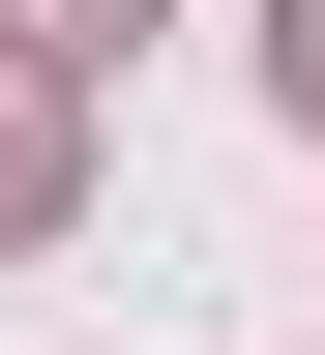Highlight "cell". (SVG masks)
<instances>
[{
    "label": "cell",
    "mask_w": 325,
    "mask_h": 355,
    "mask_svg": "<svg viewBox=\"0 0 325 355\" xmlns=\"http://www.w3.org/2000/svg\"><path fill=\"white\" fill-rule=\"evenodd\" d=\"M89 60H30V30H0V237H60V178H89V119H60Z\"/></svg>",
    "instance_id": "6da1fadb"
},
{
    "label": "cell",
    "mask_w": 325,
    "mask_h": 355,
    "mask_svg": "<svg viewBox=\"0 0 325 355\" xmlns=\"http://www.w3.org/2000/svg\"><path fill=\"white\" fill-rule=\"evenodd\" d=\"M0 30H30V60H118V30H148V0H0Z\"/></svg>",
    "instance_id": "7a4b0ae2"
},
{
    "label": "cell",
    "mask_w": 325,
    "mask_h": 355,
    "mask_svg": "<svg viewBox=\"0 0 325 355\" xmlns=\"http://www.w3.org/2000/svg\"><path fill=\"white\" fill-rule=\"evenodd\" d=\"M266 89H296V119H325V0H266Z\"/></svg>",
    "instance_id": "3957f363"
}]
</instances>
